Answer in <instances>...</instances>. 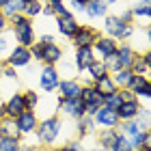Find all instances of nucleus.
<instances>
[{"label": "nucleus", "mask_w": 151, "mask_h": 151, "mask_svg": "<svg viewBox=\"0 0 151 151\" xmlns=\"http://www.w3.org/2000/svg\"><path fill=\"white\" fill-rule=\"evenodd\" d=\"M6 30H9V19L0 13V35H2V32H6Z\"/></svg>", "instance_id": "obj_43"}, {"label": "nucleus", "mask_w": 151, "mask_h": 151, "mask_svg": "<svg viewBox=\"0 0 151 151\" xmlns=\"http://www.w3.org/2000/svg\"><path fill=\"white\" fill-rule=\"evenodd\" d=\"M37 151H56V149H54V147H45V145H43V147H37Z\"/></svg>", "instance_id": "obj_47"}, {"label": "nucleus", "mask_w": 151, "mask_h": 151, "mask_svg": "<svg viewBox=\"0 0 151 151\" xmlns=\"http://www.w3.org/2000/svg\"><path fill=\"white\" fill-rule=\"evenodd\" d=\"M4 65H6L4 60H0V78H2V69H4Z\"/></svg>", "instance_id": "obj_49"}, {"label": "nucleus", "mask_w": 151, "mask_h": 151, "mask_svg": "<svg viewBox=\"0 0 151 151\" xmlns=\"http://www.w3.org/2000/svg\"><path fill=\"white\" fill-rule=\"evenodd\" d=\"M116 134H119V129L116 127H104L99 132V147H104V149H110V145L114 142V138H116Z\"/></svg>", "instance_id": "obj_27"}, {"label": "nucleus", "mask_w": 151, "mask_h": 151, "mask_svg": "<svg viewBox=\"0 0 151 151\" xmlns=\"http://www.w3.org/2000/svg\"><path fill=\"white\" fill-rule=\"evenodd\" d=\"M127 88L132 91L138 99H149L151 97V80L149 76H140V73H134L132 80H129Z\"/></svg>", "instance_id": "obj_9"}, {"label": "nucleus", "mask_w": 151, "mask_h": 151, "mask_svg": "<svg viewBox=\"0 0 151 151\" xmlns=\"http://www.w3.org/2000/svg\"><path fill=\"white\" fill-rule=\"evenodd\" d=\"M41 9H43V2H41V0H32V2H26V4H24L22 15L28 17V19H32V17L41 15Z\"/></svg>", "instance_id": "obj_33"}, {"label": "nucleus", "mask_w": 151, "mask_h": 151, "mask_svg": "<svg viewBox=\"0 0 151 151\" xmlns=\"http://www.w3.org/2000/svg\"><path fill=\"white\" fill-rule=\"evenodd\" d=\"M132 73H140V76H149V69H151V52L145 50V52H136L134 54V60H132Z\"/></svg>", "instance_id": "obj_18"}, {"label": "nucleus", "mask_w": 151, "mask_h": 151, "mask_svg": "<svg viewBox=\"0 0 151 151\" xmlns=\"http://www.w3.org/2000/svg\"><path fill=\"white\" fill-rule=\"evenodd\" d=\"M19 138H0V151H19Z\"/></svg>", "instance_id": "obj_35"}, {"label": "nucleus", "mask_w": 151, "mask_h": 151, "mask_svg": "<svg viewBox=\"0 0 151 151\" xmlns=\"http://www.w3.org/2000/svg\"><path fill=\"white\" fill-rule=\"evenodd\" d=\"M97 37H99V32L93 28V26H78V30L73 32V37H71V41H73V45L76 47H91L95 41H97Z\"/></svg>", "instance_id": "obj_10"}, {"label": "nucleus", "mask_w": 151, "mask_h": 151, "mask_svg": "<svg viewBox=\"0 0 151 151\" xmlns=\"http://www.w3.org/2000/svg\"><path fill=\"white\" fill-rule=\"evenodd\" d=\"M132 15L134 19H147L151 17V2H138V4H134L132 6Z\"/></svg>", "instance_id": "obj_31"}, {"label": "nucleus", "mask_w": 151, "mask_h": 151, "mask_svg": "<svg viewBox=\"0 0 151 151\" xmlns=\"http://www.w3.org/2000/svg\"><path fill=\"white\" fill-rule=\"evenodd\" d=\"M119 95H121V101H132V99H138L132 91H129V88H119Z\"/></svg>", "instance_id": "obj_42"}, {"label": "nucleus", "mask_w": 151, "mask_h": 151, "mask_svg": "<svg viewBox=\"0 0 151 151\" xmlns=\"http://www.w3.org/2000/svg\"><path fill=\"white\" fill-rule=\"evenodd\" d=\"M13 35H11V30H6L0 35V60H4L6 56H9V52H11V47H13Z\"/></svg>", "instance_id": "obj_32"}, {"label": "nucleus", "mask_w": 151, "mask_h": 151, "mask_svg": "<svg viewBox=\"0 0 151 151\" xmlns=\"http://www.w3.org/2000/svg\"><path fill=\"white\" fill-rule=\"evenodd\" d=\"M15 125L22 136H30V134H35V129L39 125V116L35 110H24L19 116H15Z\"/></svg>", "instance_id": "obj_11"}, {"label": "nucleus", "mask_w": 151, "mask_h": 151, "mask_svg": "<svg viewBox=\"0 0 151 151\" xmlns=\"http://www.w3.org/2000/svg\"><path fill=\"white\" fill-rule=\"evenodd\" d=\"M134 54L136 50L129 43H119V47H116V60H119V65H121V69H129L132 67V60H134Z\"/></svg>", "instance_id": "obj_21"}, {"label": "nucleus", "mask_w": 151, "mask_h": 151, "mask_svg": "<svg viewBox=\"0 0 151 151\" xmlns=\"http://www.w3.org/2000/svg\"><path fill=\"white\" fill-rule=\"evenodd\" d=\"M93 86L97 88L101 95H108V93H114V91H116V86H114V82H112V78H110V73L104 76V78H99V80H95Z\"/></svg>", "instance_id": "obj_28"}, {"label": "nucleus", "mask_w": 151, "mask_h": 151, "mask_svg": "<svg viewBox=\"0 0 151 151\" xmlns=\"http://www.w3.org/2000/svg\"><path fill=\"white\" fill-rule=\"evenodd\" d=\"M0 104H2V88H0Z\"/></svg>", "instance_id": "obj_55"}, {"label": "nucleus", "mask_w": 151, "mask_h": 151, "mask_svg": "<svg viewBox=\"0 0 151 151\" xmlns=\"http://www.w3.org/2000/svg\"><path fill=\"white\" fill-rule=\"evenodd\" d=\"M136 151H151V147H140V149H136Z\"/></svg>", "instance_id": "obj_52"}, {"label": "nucleus", "mask_w": 151, "mask_h": 151, "mask_svg": "<svg viewBox=\"0 0 151 151\" xmlns=\"http://www.w3.org/2000/svg\"><path fill=\"white\" fill-rule=\"evenodd\" d=\"M78 2H80V4H84V6H86L88 2H91V0H78Z\"/></svg>", "instance_id": "obj_53"}, {"label": "nucleus", "mask_w": 151, "mask_h": 151, "mask_svg": "<svg viewBox=\"0 0 151 151\" xmlns=\"http://www.w3.org/2000/svg\"><path fill=\"white\" fill-rule=\"evenodd\" d=\"M58 110L63 112L67 119L78 121V119H82V116H84V101H82L80 97H73V99H60Z\"/></svg>", "instance_id": "obj_12"}, {"label": "nucleus", "mask_w": 151, "mask_h": 151, "mask_svg": "<svg viewBox=\"0 0 151 151\" xmlns=\"http://www.w3.org/2000/svg\"><path fill=\"white\" fill-rule=\"evenodd\" d=\"M121 134L125 136V140L129 142V147H132V151H136V149H140L142 147V134L147 132V129H142L140 127V123L138 121H125V123H121Z\"/></svg>", "instance_id": "obj_6"}, {"label": "nucleus", "mask_w": 151, "mask_h": 151, "mask_svg": "<svg viewBox=\"0 0 151 151\" xmlns=\"http://www.w3.org/2000/svg\"><path fill=\"white\" fill-rule=\"evenodd\" d=\"M19 151H37V145H28V142H22Z\"/></svg>", "instance_id": "obj_46"}, {"label": "nucleus", "mask_w": 151, "mask_h": 151, "mask_svg": "<svg viewBox=\"0 0 151 151\" xmlns=\"http://www.w3.org/2000/svg\"><path fill=\"white\" fill-rule=\"evenodd\" d=\"M2 106H4V114L9 116V119H15V116H19V114H22V112L26 110L22 93H13V95L4 101Z\"/></svg>", "instance_id": "obj_16"}, {"label": "nucleus", "mask_w": 151, "mask_h": 151, "mask_svg": "<svg viewBox=\"0 0 151 151\" xmlns=\"http://www.w3.org/2000/svg\"><path fill=\"white\" fill-rule=\"evenodd\" d=\"M47 4L52 6V13H54L56 17H60V15H67V13H71V11L65 6V2H50V0H47Z\"/></svg>", "instance_id": "obj_39"}, {"label": "nucleus", "mask_w": 151, "mask_h": 151, "mask_svg": "<svg viewBox=\"0 0 151 151\" xmlns=\"http://www.w3.org/2000/svg\"><path fill=\"white\" fill-rule=\"evenodd\" d=\"M80 99L84 101V114H88V116H93L101 106H104V95H101L93 84H84L82 86Z\"/></svg>", "instance_id": "obj_4"}, {"label": "nucleus", "mask_w": 151, "mask_h": 151, "mask_svg": "<svg viewBox=\"0 0 151 151\" xmlns=\"http://www.w3.org/2000/svg\"><path fill=\"white\" fill-rule=\"evenodd\" d=\"M37 41H39V43H43V45H47V43H54V37L52 35H41Z\"/></svg>", "instance_id": "obj_45"}, {"label": "nucleus", "mask_w": 151, "mask_h": 151, "mask_svg": "<svg viewBox=\"0 0 151 151\" xmlns=\"http://www.w3.org/2000/svg\"><path fill=\"white\" fill-rule=\"evenodd\" d=\"M95 60V52L93 47H76V58H73V65L78 71H84L88 65Z\"/></svg>", "instance_id": "obj_19"}, {"label": "nucleus", "mask_w": 151, "mask_h": 151, "mask_svg": "<svg viewBox=\"0 0 151 151\" xmlns=\"http://www.w3.org/2000/svg\"><path fill=\"white\" fill-rule=\"evenodd\" d=\"M60 60H63V47H60L56 41L43 45V60H41V63L43 65H58Z\"/></svg>", "instance_id": "obj_20"}, {"label": "nucleus", "mask_w": 151, "mask_h": 151, "mask_svg": "<svg viewBox=\"0 0 151 151\" xmlns=\"http://www.w3.org/2000/svg\"><path fill=\"white\" fill-rule=\"evenodd\" d=\"M132 69H119V71H114V73H110V78H112V82H114V86H116V91L119 88H127V84H129V80H132Z\"/></svg>", "instance_id": "obj_26"}, {"label": "nucleus", "mask_w": 151, "mask_h": 151, "mask_svg": "<svg viewBox=\"0 0 151 151\" xmlns=\"http://www.w3.org/2000/svg\"><path fill=\"white\" fill-rule=\"evenodd\" d=\"M58 97L60 99H73V97H80V91H82V82L76 80V78H60L58 82Z\"/></svg>", "instance_id": "obj_13"}, {"label": "nucleus", "mask_w": 151, "mask_h": 151, "mask_svg": "<svg viewBox=\"0 0 151 151\" xmlns=\"http://www.w3.org/2000/svg\"><path fill=\"white\" fill-rule=\"evenodd\" d=\"M22 97H24V106H26V110H37L39 99H41L37 91H32V88H26V91H22Z\"/></svg>", "instance_id": "obj_30"}, {"label": "nucleus", "mask_w": 151, "mask_h": 151, "mask_svg": "<svg viewBox=\"0 0 151 151\" xmlns=\"http://www.w3.org/2000/svg\"><path fill=\"white\" fill-rule=\"evenodd\" d=\"M58 82H60V73H58V67L56 65H43L39 71V88L43 93H54L58 88Z\"/></svg>", "instance_id": "obj_5"}, {"label": "nucleus", "mask_w": 151, "mask_h": 151, "mask_svg": "<svg viewBox=\"0 0 151 151\" xmlns=\"http://www.w3.org/2000/svg\"><path fill=\"white\" fill-rule=\"evenodd\" d=\"M76 127H78V129H76V136H78V138H82V136L91 134V132H93V129L97 127V125H95V119H93V116L84 114L82 119H78V123H76Z\"/></svg>", "instance_id": "obj_25"}, {"label": "nucleus", "mask_w": 151, "mask_h": 151, "mask_svg": "<svg viewBox=\"0 0 151 151\" xmlns=\"http://www.w3.org/2000/svg\"><path fill=\"white\" fill-rule=\"evenodd\" d=\"M84 13L91 19H99V17H106L108 15V4L104 0H91L86 6H84Z\"/></svg>", "instance_id": "obj_22"}, {"label": "nucleus", "mask_w": 151, "mask_h": 151, "mask_svg": "<svg viewBox=\"0 0 151 151\" xmlns=\"http://www.w3.org/2000/svg\"><path fill=\"white\" fill-rule=\"evenodd\" d=\"M4 116H6V114H4V106L0 104V119H4Z\"/></svg>", "instance_id": "obj_48"}, {"label": "nucleus", "mask_w": 151, "mask_h": 151, "mask_svg": "<svg viewBox=\"0 0 151 151\" xmlns=\"http://www.w3.org/2000/svg\"><path fill=\"white\" fill-rule=\"evenodd\" d=\"M93 119H95V125L97 127H116L119 125V116H116V110H112V108H108V106H101L97 112L93 114Z\"/></svg>", "instance_id": "obj_15"}, {"label": "nucleus", "mask_w": 151, "mask_h": 151, "mask_svg": "<svg viewBox=\"0 0 151 151\" xmlns=\"http://www.w3.org/2000/svg\"><path fill=\"white\" fill-rule=\"evenodd\" d=\"M69 6L73 11H78V13H84V4H80L78 0H69Z\"/></svg>", "instance_id": "obj_44"}, {"label": "nucleus", "mask_w": 151, "mask_h": 151, "mask_svg": "<svg viewBox=\"0 0 151 151\" xmlns=\"http://www.w3.org/2000/svg\"><path fill=\"white\" fill-rule=\"evenodd\" d=\"M56 151H84V149H82V142L80 140H67L60 147H56Z\"/></svg>", "instance_id": "obj_38"}, {"label": "nucleus", "mask_w": 151, "mask_h": 151, "mask_svg": "<svg viewBox=\"0 0 151 151\" xmlns=\"http://www.w3.org/2000/svg\"><path fill=\"white\" fill-rule=\"evenodd\" d=\"M22 11H24V2L22 0H9L4 6H0V13H2L6 19H9L11 15H15V13H22Z\"/></svg>", "instance_id": "obj_29"}, {"label": "nucleus", "mask_w": 151, "mask_h": 151, "mask_svg": "<svg viewBox=\"0 0 151 151\" xmlns=\"http://www.w3.org/2000/svg\"><path fill=\"white\" fill-rule=\"evenodd\" d=\"M104 106H108V108H112V110H116V108L121 106V95H119V91L104 95Z\"/></svg>", "instance_id": "obj_36"}, {"label": "nucleus", "mask_w": 151, "mask_h": 151, "mask_svg": "<svg viewBox=\"0 0 151 151\" xmlns=\"http://www.w3.org/2000/svg\"><path fill=\"white\" fill-rule=\"evenodd\" d=\"M50 2H65V0H50Z\"/></svg>", "instance_id": "obj_56"}, {"label": "nucleus", "mask_w": 151, "mask_h": 151, "mask_svg": "<svg viewBox=\"0 0 151 151\" xmlns=\"http://www.w3.org/2000/svg\"><path fill=\"white\" fill-rule=\"evenodd\" d=\"M140 2H149V0H140Z\"/></svg>", "instance_id": "obj_58"}, {"label": "nucleus", "mask_w": 151, "mask_h": 151, "mask_svg": "<svg viewBox=\"0 0 151 151\" xmlns=\"http://www.w3.org/2000/svg\"><path fill=\"white\" fill-rule=\"evenodd\" d=\"M63 132H65V127H63V121H60V116L50 114V116H43V119H39V125H37V129H35V136H37V140H39V145L52 147V145H56L58 140L65 142Z\"/></svg>", "instance_id": "obj_1"}, {"label": "nucleus", "mask_w": 151, "mask_h": 151, "mask_svg": "<svg viewBox=\"0 0 151 151\" xmlns=\"http://www.w3.org/2000/svg\"><path fill=\"white\" fill-rule=\"evenodd\" d=\"M121 19V22H125V24H134V15H132V9H125V11H121L119 15H116Z\"/></svg>", "instance_id": "obj_41"}, {"label": "nucleus", "mask_w": 151, "mask_h": 151, "mask_svg": "<svg viewBox=\"0 0 151 151\" xmlns=\"http://www.w3.org/2000/svg\"><path fill=\"white\" fill-rule=\"evenodd\" d=\"M0 138H22V134L15 125V119H9V116L0 119Z\"/></svg>", "instance_id": "obj_23"}, {"label": "nucleus", "mask_w": 151, "mask_h": 151, "mask_svg": "<svg viewBox=\"0 0 151 151\" xmlns=\"http://www.w3.org/2000/svg\"><path fill=\"white\" fill-rule=\"evenodd\" d=\"M9 30H11L13 39L17 41V45L30 47V45L37 41L35 26H32V19L24 17L22 13H15V15H11V17H9Z\"/></svg>", "instance_id": "obj_2"}, {"label": "nucleus", "mask_w": 151, "mask_h": 151, "mask_svg": "<svg viewBox=\"0 0 151 151\" xmlns=\"http://www.w3.org/2000/svg\"><path fill=\"white\" fill-rule=\"evenodd\" d=\"M108 151H132V147H129V142L125 140V136L119 132V134H116V138H114V142L110 145V149H108Z\"/></svg>", "instance_id": "obj_34"}, {"label": "nucleus", "mask_w": 151, "mask_h": 151, "mask_svg": "<svg viewBox=\"0 0 151 151\" xmlns=\"http://www.w3.org/2000/svg\"><path fill=\"white\" fill-rule=\"evenodd\" d=\"M2 78L11 80V82H17V69H15V67L4 65V69H2Z\"/></svg>", "instance_id": "obj_40"}, {"label": "nucleus", "mask_w": 151, "mask_h": 151, "mask_svg": "<svg viewBox=\"0 0 151 151\" xmlns=\"http://www.w3.org/2000/svg\"><path fill=\"white\" fill-rule=\"evenodd\" d=\"M22 2H24V4H26V2H32V0H22Z\"/></svg>", "instance_id": "obj_57"}, {"label": "nucleus", "mask_w": 151, "mask_h": 151, "mask_svg": "<svg viewBox=\"0 0 151 151\" xmlns=\"http://www.w3.org/2000/svg\"><path fill=\"white\" fill-rule=\"evenodd\" d=\"M93 47V52H95V58H99V60H108V58H112L114 54H116V47H119V41H114L112 37H97V41L91 45Z\"/></svg>", "instance_id": "obj_7"}, {"label": "nucleus", "mask_w": 151, "mask_h": 151, "mask_svg": "<svg viewBox=\"0 0 151 151\" xmlns=\"http://www.w3.org/2000/svg\"><path fill=\"white\" fill-rule=\"evenodd\" d=\"M6 2H9V0H0V6H4Z\"/></svg>", "instance_id": "obj_54"}, {"label": "nucleus", "mask_w": 151, "mask_h": 151, "mask_svg": "<svg viewBox=\"0 0 151 151\" xmlns=\"http://www.w3.org/2000/svg\"><path fill=\"white\" fill-rule=\"evenodd\" d=\"M104 30H106V37H112L114 41H125L129 37H134V24H125L121 22L116 15H106L104 19Z\"/></svg>", "instance_id": "obj_3"}, {"label": "nucleus", "mask_w": 151, "mask_h": 151, "mask_svg": "<svg viewBox=\"0 0 151 151\" xmlns=\"http://www.w3.org/2000/svg\"><path fill=\"white\" fill-rule=\"evenodd\" d=\"M30 56H32V60H37V63H41L43 60V43H39V41H35L30 47Z\"/></svg>", "instance_id": "obj_37"}, {"label": "nucleus", "mask_w": 151, "mask_h": 151, "mask_svg": "<svg viewBox=\"0 0 151 151\" xmlns=\"http://www.w3.org/2000/svg\"><path fill=\"white\" fill-rule=\"evenodd\" d=\"M88 151H108V149H104V147H93V149H88Z\"/></svg>", "instance_id": "obj_50"}, {"label": "nucleus", "mask_w": 151, "mask_h": 151, "mask_svg": "<svg viewBox=\"0 0 151 151\" xmlns=\"http://www.w3.org/2000/svg\"><path fill=\"white\" fill-rule=\"evenodd\" d=\"M140 110H142V106H140V101H138V99L121 101V106L116 108V116H119V123H125V121H134V119H138Z\"/></svg>", "instance_id": "obj_14"}, {"label": "nucleus", "mask_w": 151, "mask_h": 151, "mask_svg": "<svg viewBox=\"0 0 151 151\" xmlns=\"http://www.w3.org/2000/svg\"><path fill=\"white\" fill-rule=\"evenodd\" d=\"M84 71L88 73L91 82H95V80H99V78H104V76L110 73V71H108V67H106V63H104V60H99V58H95V60L86 67Z\"/></svg>", "instance_id": "obj_24"}, {"label": "nucleus", "mask_w": 151, "mask_h": 151, "mask_svg": "<svg viewBox=\"0 0 151 151\" xmlns=\"http://www.w3.org/2000/svg\"><path fill=\"white\" fill-rule=\"evenodd\" d=\"M104 2H106L108 6H110V4H114V2H119V0H104Z\"/></svg>", "instance_id": "obj_51"}, {"label": "nucleus", "mask_w": 151, "mask_h": 151, "mask_svg": "<svg viewBox=\"0 0 151 151\" xmlns=\"http://www.w3.org/2000/svg\"><path fill=\"white\" fill-rule=\"evenodd\" d=\"M78 19L73 17V13H67V15H60V17H56V28H58V32L63 37H67V39H71L73 37V32L78 30Z\"/></svg>", "instance_id": "obj_17"}, {"label": "nucleus", "mask_w": 151, "mask_h": 151, "mask_svg": "<svg viewBox=\"0 0 151 151\" xmlns=\"http://www.w3.org/2000/svg\"><path fill=\"white\" fill-rule=\"evenodd\" d=\"M4 63L9 65V67H15V69H19V67H28L32 63V56H30V50L28 47H24V45H13L11 47V52H9V56L4 58Z\"/></svg>", "instance_id": "obj_8"}]
</instances>
